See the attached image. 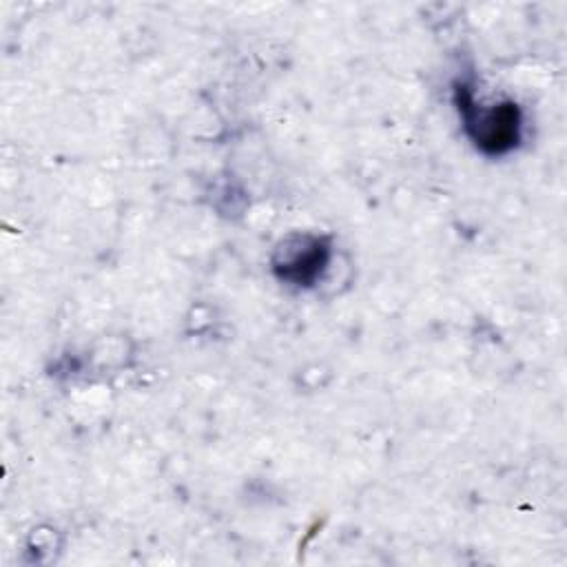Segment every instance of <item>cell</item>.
Masks as SVG:
<instances>
[{
	"mask_svg": "<svg viewBox=\"0 0 567 567\" xmlns=\"http://www.w3.org/2000/svg\"><path fill=\"white\" fill-rule=\"evenodd\" d=\"M454 104L472 144L485 155H505L520 142V111L514 102L483 104L467 84H456Z\"/></svg>",
	"mask_w": 567,
	"mask_h": 567,
	"instance_id": "cell-1",
	"label": "cell"
},
{
	"mask_svg": "<svg viewBox=\"0 0 567 567\" xmlns=\"http://www.w3.org/2000/svg\"><path fill=\"white\" fill-rule=\"evenodd\" d=\"M330 261V246L323 237L299 235L288 239L275 255L272 268L281 281L292 286H312Z\"/></svg>",
	"mask_w": 567,
	"mask_h": 567,
	"instance_id": "cell-2",
	"label": "cell"
}]
</instances>
